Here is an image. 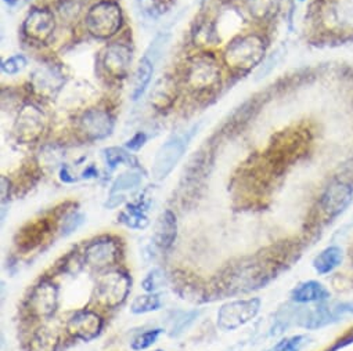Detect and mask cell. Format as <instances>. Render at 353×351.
<instances>
[{"instance_id": "cell-1", "label": "cell", "mask_w": 353, "mask_h": 351, "mask_svg": "<svg viewBox=\"0 0 353 351\" xmlns=\"http://www.w3.org/2000/svg\"><path fill=\"white\" fill-rule=\"evenodd\" d=\"M132 289V278L129 274L115 270L101 275L94 288V300L105 308H117L129 296Z\"/></svg>"}, {"instance_id": "cell-2", "label": "cell", "mask_w": 353, "mask_h": 351, "mask_svg": "<svg viewBox=\"0 0 353 351\" xmlns=\"http://www.w3.org/2000/svg\"><path fill=\"white\" fill-rule=\"evenodd\" d=\"M197 129L199 127L194 126L192 130L183 134L173 136L159 147V149L155 153V158L152 162V170H151L152 178L157 182L166 179L170 174V171L174 169V166L179 163Z\"/></svg>"}, {"instance_id": "cell-3", "label": "cell", "mask_w": 353, "mask_h": 351, "mask_svg": "<svg viewBox=\"0 0 353 351\" xmlns=\"http://www.w3.org/2000/svg\"><path fill=\"white\" fill-rule=\"evenodd\" d=\"M265 45L256 35H245L234 39L225 52L226 64L236 71H250L263 57Z\"/></svg>"}, {"instance_id": "cell-4", "label": "cell", "mask_w": 353, "mask_h": 351, "mask_svg": "<svg viewBox=\"0 0 353 351\" xmlns=\"http://www.w3.org/2000/svg\"><path fill=\"white\" fill-rule=\"evenodd\" d=\"M85 23L88 31L93 36L99 39H108L114 36L122 25L121 8L110 0H104L89 10Z\"/></svg>"}, {"instance_id": "cell-5", "label": "cell", "mask_w": 353, "mask_h": 351, "mask_svg": "<svg viewBox=\"0 0 353 351\" xmlns=\"http://www.w3.org/2000/svg\"><path fill=\"white\" fill-rule=\"evenodd\" d=\"M261 299H240L225 303L218 311V326L225 330H236L251 322L261 310Z\"/></svg>"}, {"instance_id": "cell-6", "label": "cell", "mask_w": 353, "mask_h": 351, "mask_svg": "<svg viewBox=\"0 0 353 351\" xmlns=\"http://www.w3.org/2000/svg\"><path fill=\"white\" fill-rule=\"evenodd\" d=\"M221 81V70L211 56L193 60L186 71V82L190 89L204 92L215 87Z\"/></svg>"}, {"instance_id": "cell-7", "label": "cell", "mask_w": 353, "mask_h": 351, "mask_svg": "<svg viewBox=\"0 0 353 351\" xmlns=\"http://www.w3.org/2000/svg\"><path fill=\"white\" fill-rule=\"evenodd\" d=\"M59 308V288L52 281H41L28 297V310L35 318H49Z\"/></svg>"}, {"instance_id": "cell-8", "label": "cell", "mask_w": 353, "mask_h": 351, "mask_svg": "<svg viewBox=\"0 0 353 351\" xmlns=\"http://www.w3.org/2000/svg\"><path fill=\"white\" fill-rule=\"evenodd\" d=\"M104 328V319L100 314L93 310H79L75 311L67 321V332L82 341L94 340Z\"/></svg>"}, {"instance_id": "cell-9", "label": "cell", "mask_w": 353, "mask_h": 351, "mask_svg": "<svg viewBox=\"0 0 353 351\" xmlns=\"http://www.w3.org/2000/svg\"><path fill=\"white\" fill-rule=\"evenodd\" d=\"M119 252V245L115 240L99 238L85 248L83 260L93 270H105L118 262Z\"/></svg>"}, {"instance_id": "cell-10", "label": "cell", "mask_w": 353, "mask_h": 351, "mask_svg": "<svg viewBox=\"0 0 353 351\" xmlns=\"http://www.w3.org/2000/svg\"><path fill=\"white\" fill-rule=\"evenodd\" d=\"M114 129V118L103 109H89L79 119V131L89 140L108 137Z\"/></svg>"}, {"instance_id": "cell-11", "label": "cell", "mask_w": 353, "mask_h": 351, "mask_svg": "<svg viewBox=\"0 0 353 351\" xmlns=\"http://www.w3.org/2000/svg\"><path fill=\"white\" fill-rule=\"evenodd\" d=\"M45 129L43 114L35 105H27L19 115L16 122V136L23 142H32L38 140Z\"/></svg>"}, {"instance_id": "cell-12", "label": "cell", "mask_w": 353, "mask_h": 351, "mask_svg": "<svg viewBox=\"0 0 353 351\" xmlns=\"http://www.w3.org/2000/svg\"><path fill=\"white\" fill-rule=\"evenodd\" d=\"M54 28V16L46 9L32 10L24 21V32L38 42H46L53 35Z\"/></svg>"}, {"instance_id": "cell-13", "label": "cell", "mask_w": 353, "mask_h": 351, "mask_svg": "<svg viewBox=\"0 0 353 351\" xmlns=\"http://www.w3.org/2000/svg\"><path fill=\"white\" fill-rule=\"evenodd\" d=\"M104 68L117 79L125 78L132 65V50L122 43H112L104 53Z\"/></svg>"}, {"instance_id": "cell-14", "label": "cell", "mask_w": 353, "mask_h": 351, "mask_svg": "<svg viewBox=\"0 0 353 351\" xmlns=\"http://www.w3.org/2000/svg\"><path fill=\"white\" fill-rule=\"evenodd\" d=\"M352 189L347 184H343L341 182H334L327 187L321 197V209L330 216H338L342 213L349 204L352 202Z\"/></svg>"}, {"instance_id": "cell-15", "label": "cell", "mask_w": 353, "mask_h": 351, "mask_svg": "<svg viewBox=\"0 0 353 351\" xmlns=\"http://www.w3.org/2000/svg\"><path fill=\"white\" fill-rule=\"evenodd\" d=\"M295 304L324 303L331 297L330 290L319 281H305L298 284L290 293Z\"/></svg>"}, {"instance_id": "cell-16", "label": "cell", "mask_w": 353, "mask_h": 351, "mask_svg": "<svg viewBox=\"0 0 353 351\" xmlns=\"http://www.w3.org/2000/svg\"><path fill=\"white\" fill-rule=\"evenodd\" d=\"M178 235V223H176V216L172 211H165L161 213L155 223L154 228V242L162 251L169 249Z\"/></svg>"}, {"instance_id": "cell-17", "label": "cell", "mask_w": 353, "mask_h": 351, "mask_svg": "<svg viewBox=\"0 0 353 351\" xmlns=\"http://www.w3.org/2000/svg\"><path fill=\"white\" fill-rule=\"evenodd\" d=\"M176 83L172 78H161L151 90V104L157 109L169 108L176 100Z\"/></svg>"}, {"instance_id": "cell-18", "label": "cell", "mask_w": 353, "mask_h": 351, "mask_svg": "<svg viewBox=\"0 0 353 351\" xmlns=\"http://www.w3.org/2000/svg\"><path fill=\"white\" fill-rule=\"evenodd\" d=\"M60 333L49 326H41L34 332L28 343V351H57Z\"/></svg>"}, {"instance_id": "cell-19", "label": "cell", "mask_w": 353, "mask_h": 351, "mask_svg": "<svg viewBox=\"0 0 353 351\" xmlns=\"http://www.w3.org/2000/svg\"><path fill=\"white\" fill-rule=\"evenodd\" d=\"M342 260H343L342 249L338 246H328L314 257L313 268L317 274L325 275L332 273L335 268H338Z\"/></svg>"}, {"instance_id": "cell-20", "label": "cell", "mask_w": 353, "mask_h": 351, "mask_svg": "<svg viewBox=\"0 0 353 351\" xmlns=\"http://www.w3.org/2000/svg\"><path fill=\"white\" fill-rule=\"evenodd\" d=\"M152 72H154V61L150 60L148 54H145L140 60V63L137 65V70H136V74H134L133 93H132V97H133L134 101H137L144 94V92L147 90V87L151 82Z\"/></svg>"}, {"instance_id": "cell-21", "label": "cell", "mask_w": 353, "mask_h": 351, "mask_svg": "<svg viewBox=\"0 0 353 351\" xmlns=\"http://www.w3.org/2000/svg\"><path fill=\"white\" fill-rule=\"evenodd\" d=\"M197 317H199V311H196V310L172 311L169 314V319H168L169 336L170 337L181 336L186 329H189L193 325V322L197 319Z\"/></svg>"}, {"instance_id": "cell-22", "label": "cell", "mask_w": 353, "mask_h": 351, "mask_svg": "<svg viewBox=\"0 0 353 351\" xmlns=\"http://www.w3.org/2000/svg\"><path fill=\"white\" fill-rule=\"evenodd\" d=\"M141 183V174L136 170H129L122 173L112 183L110 195H121L125 197V193L136 190Z\"/></svg>"}, {"instance_id": "cell-23", "label": "cell", "mask_w": 353, "mask_h": 351, "mask_svg": "<svg viewBox=\"0 0 353 351\" xmlns=\"http://www.w3.org/2000/svg\"><path fill=\"white\" fill-rule=\"evenodd\" d=\"M46 223L45 222H38L32 226H30L28 228L23 230L21 234H19L20 240H19V246H21L23 249L28 251V249H32L35 248L37 245H39L46 234Z\"/></svg>"}, {"instance_id": "cell-24", "label": "cell", "mask_w": 353, "mask_h": 351, "mask_svg": "<svg viewBox=\"0 0 353 351\" xmlns=\"http://www.w3.org/2000/svg\"><path fill=\"white\" fill-rule=\"evenodd\" d=\"M118 220L125 224L129 228L133 230H144L148 226V217L145 216L144 211H141V208L129 205L118 217Z\"/></svg>"}, {"instance_id": "cell-25", "label": "cell", "mask_w": 353, "mask_h": 351, "mask_svg": "<svg viewBox=\"0 0 353 351\" xmlns=\"http://www.w3.org/2000/svg\"><path fill=\"white\" fill-rule=\"evenodd\" d=\"M162 307V300L158 293H145L134 297L130 306V311L133 314H147L152 311H158Z\"/></svg>"}, {"instance_id": "cell-26", "label": "cell", "mask_w": 353, "mask_h": 351, "mask_svg": "<svg viewBox=\"0 0 353 351\" xmlns=\"http://www.w3.org/2000/svg\"><path fill=\"white\" fill-rule=\"evenodd\" d=\"M104 160H105V164L110 170L115 169L121 163H129V164L134 163V164H137V160L130 153H128L126 151H123L121 148H117V147H111V148L104 149Z\"/></svg>"}, {"instance_id": "cell-27", "label": "cell", "mask_w": 353, "mask_h": 351, "mask_svg": "<svg viewBox=\"0 0 353 351\" xmlns=\"http://www.w3.org/2000/svg\"><path fill=\"white\" fill-rule=\"evenodd\" d=\"M56 81L61 82V79L50 70H39L34 75V86L39 89L42 93H46L48 90L53 92V89H59L61 83H56Z\"/></svg>"}, {"instance_id": "cell-28", "label": "cell", "mask_w": 353, "mask_h": 351, "mask_svg": "<svg viewBox=\"0 0 353 351\" xmlns=\"http://www.w3.org/2000/svg\"><path fill=\"white\" fill-rule=\"evenodd\" d=\"M163 332V329H150V330H145L140 334H137L132 343H130V348L133 351H143V350H147L150 348L152 344L157 343V340L159 339L161 333Z\"/></svg>"}, {"instance_id": "cell-29", "label": "cell", "mask_w": 353, "mask_h": 351, "mask_svg": "<svg viewBox=\"0 0 353 351\" xmlns=\"http://www.w3.org/2000/svg\"><path fill=\"white\" fill-rule=\"evenodd\" d=\"M307 341H309L307 336L295 334V336L281 339L269 351H302V348L307 344Z\"/></svg>"}, {"instance_id": "cell-30", "label": "cell", "mask_w": 353, "mask_h": 351, "mask_svg": "<svg viewBox=\"0 0 353 351\" xmlns=\"http://www.w3.org/2000/svg\"><path fill=\"white\" fill-rule=\"evenodd\" d=\"M166 284V277L165 273L161 268H154L151 270L145 278L141 282L143 289L147 293H155L158 289H161Z\"/></svg>"}, {"instance_id": "cell-31", "label": "cell", "mask_w": 353, "mask_h": 351, "mask_svg": "<svg viewBox=\"0 0 353 351\" xmlns=\"http://www.w3.org/2000/svg\"><path fill=\"white\" fill-rule=\"evenodd\" d=\"M250 13L255 19H266L276 9V0H248Z\"/></svg>"}, {"instance_id": "cell-32", "label": "cell", "mask_w": 353, "mask_h": 351, "mask_svg": "<svg viewBox=\"0 0 353 351\" xmlns=\"http://www.w3.org/2000/svg\"><path fill=\"white\" fill-rule=\"evenodd\" d=\"M27 64H28L27 58L21 54H17L2 63V71L6 75H17L27 67Z\"/></svg>"}, {"instance_id": "cell-33", "label": "cell", "mask_w": 353, "mask_h": 351, "mask_svg": "<svg viewBox=\"0 0 353 351\" xmlns=\"http://www.w3.org/2000/svg\"><path fill=\"white\" fill-rule=\"evenodd\" d=\"M85 222V216L82 213H71L68 215L64 220H63V224H61V235L63 237H67L70 234H72L74 231H77Z\"/></svg>"}, {"instance_id": "cell-34", "label": "cell", "mask_w": 353, "mask_h": 351, "mask_svg": "<svg viewBox=\"0 0 353 351\" xmlns=\"http://www.w3.org/2000/svg\"><path fill=\"white\" fill-rule=\"evenodd\" d=\"M145 141H147V136L144 133H137L133 138H130L128 141L126 147L129 149H132V151H137V149H140L145 144Z\"/></svg>"}, {"instance_id": "cell-35", "label": "cell", "mask_w": 353, "mask_h": 351, "mask_svg": "<svg viewBox=\"0 0 353 351\" xmlns=\"http://www.w3.org/2000/svg\"><path fill=\"white\" fill-rule=\"evenodd\" d=\"M0 184H2V193H0V197H2V201L5 202L9 195H10V180L3 176L2 180H0Z\"/></svg>"}, {"instance_id": "cell-36", "label": "cell", "mask_w": 353, "mask_h": 351, "mask_svg": "<svg viewBox=\"0 0 353 351\" xmlns=\"http://www.w3.org/2000/svg\"><path fill=\"white\" fill-rule=\"evenodd\" d=\"M5 2H8V3H14V0H5Z\"/></svg>"}, {"instance_id": "cell-37", "label": "cell", "mask_w": 353, "mask_h": 351, "mask_svg": "<svg viewBox=\"0 0 353 351\" xmlns=\"http://www.w3.org/2000/svg\"><path fill=\"white\" fill-rule=\"evenodd\" d=\"M154 351H165V350H159V348H158V350H154Z\"/></svg>"}]
</instances>
